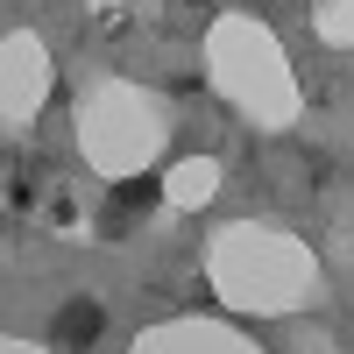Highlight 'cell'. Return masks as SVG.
<instances>
[{"instance_id": "obj_4", "label": "cell", "mask_w": 354, "mask_h": 354, "mask_svg": "<svg viewBox=\"0 0 354 354\" xmlns=\"http://www.w3.org/2000/svg\"><path fill=\"white\" fill-rule=\"evenodd\" d=\"M50 100V50L43 36H28V28H15L8 43H0V121L8 128H28Z\"/></svg>"}, {"instance_id": "obj_5", "label": "cell", "mask_w": 354, "mask_h": 354, "mask_svg": "<svg viewBox=\"0 0 354 354\" xmlns=\"http://www.w3.org/2000/svg\"><path fill=\"white\" fill-rule=\"evenodd\" d=\"M128 354H262L248 333L220 326V319H170V326H149L135 333Z\"/></svg>"}, {"instance_id": "obj_2", "label": "cell", "mask_w": 354, "mask_h": 354, "mask_svg": "<svg viewBox=\"0 0 354 354\" xmlns=\"http://www.w3.org/2000/svg\"><path fill=\"white\" fill-rule=\"evenodd\" d=\"M205 64H213V85L248 113L255 128H290L298 121V78L283 64V43L248 15H220L205 28Z\"/></svg>"}, {"instance_id": "obj_1", "label": "cell", "mask_w": 354, "mask_h": 354, "mask_svg": "<svg viewBox=\"0 0 354 354\" xmlns=\"http://www.w3.org/2000/svg\"><path fill=\"white\" fill-rule=\"evenodd\" d=\"M205 277L234 312H262V319H283L312 305L319 290V255L283 227H262V220H234L205 241Z\"/></svg>"}, {"instance_id": "obj_7", "label": "cell", "mask_w": 354, "mask_h": 354, "mask_svg": "<svg viewBox=\"0 0 354 354\" xmlns=\"http://www.w3.org/2000/svg\"><path fill=\"white\" fill-rule=\"evenodd\" d=\"M319 36L326 43H340V50H354V0H319Z\"/></svg>"}, {"instance_id": "obj_8", "label": "cell", "mask_w": 354, "mask_h": 354, "mask_svg": "<svg viewBox=\"0 0 354 354\" xmlns=\"http://www.w3.org/2000/svg\"><path fill=\"white\" fill-rule=\"evenodd\" d=\"M0 354H50V347H36V340H8Z\"/></svg>"}, {"instance_id": "obj_6", "label": "cell", "mask_w": 354, "mask_h": 354, "mask_svg": "<svg viewBox=\"0 0 354 354\" xmlns=\"http://www.w3.org/2000/svg\"><path fill=\"white\" fill-rule=\"evenodd\" d=\"M213 192H220V163L213 156H185V163L163 177V198L170 205H205Z\"/></svg>"}, {"instance_id": "obj_3", "label": "cell", "mask_w": 354, "mask_h": 354, "mask_svg": "<svg viewBox=\"0 0 354 354\" xmlns=\"http://www.w3.org/2000/svg\"><path fill=\"white\" fill-rule=\"evenodd\" d=\"M163 135H170L163 100L142 93V85H128V78H100L93 93H85V106H78V156L100 177L149 170L156 149H163Z\"/></svg>"}]
</instances>
